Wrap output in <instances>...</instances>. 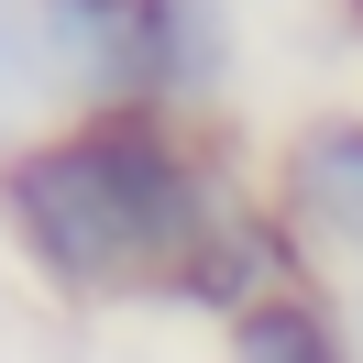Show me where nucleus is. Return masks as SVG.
<instances>
[{
	"instance_id": "f257e3e1",
	"label": "nucleus",
	"mask_w": 363,
	"mask_h": 363,
	"mask_svg": "<svg viewBox=\"0 0 363 363\" xmlns=\"http://www.w3.org/2000/svg\"><path fill=\"white\" fill-rule=\"evenodd\" d=\"M0 220L45 264V286L121 297V286H187L199 253L231 231V209L143 111H99L0 165Z\"/></svg>"
},
{
	"instance_id": "20e7f679",
	"label": "nucleus",
	"mask_w": 363,
	"mask_h": 363,
	"mask_svg": "<svg viewBox=\"0 0 363 363\" xmlns=\"http://www.w3.org/2000/svg\"><path fill=\"white\" fill-rule=\"evenodd\" d=\"M33 55H45V11L0 0V121L23 111V89H33Z\"/></svg>"
},
{
	"instance_id": "423d86ee",
	"label": "nucleus",
	"mask_w": 363,
	"mask_h": 363,
	"mask_svg": "<svg viewBox=\"0 0 363 363\" xmlns=\"http://www.w3.org/2000/svg\"><path fill=\"white\" fill-rule=\"evenodd\" d=\"M352 11H363V0H352Z\"/></svg>"
},
{
	"instance_id": "f03ea898",
	"label": "nucleus",
	"mask_w": 363,
	"mask_h": 363,
	"mask_svg": "<svg viewBox=\"0 0 363 363\" xmlns=\"http://www.w3.org/2000/svg\"><path fill=\"white\" fill-rule=\"evenodd\" d=\"M275 199L308 242L330 253H363V121H308L275 165Z\"/></svg>"
},
{
	"instance_id": "39448f33",
	"label": "nucleus",
	"mask_w": 363,
	"mask_h": 363,
	"mask_svg": "<svg viewBox=\"0 0 363 363\" xmlns=\"http://www.w3.org/2000/svg\"><path fill=\"white\" fill-rule=\"evenodd\" d=\"M89 11H165V0H89Z\"/></svg>"
},
{
	"instance_id": "7ed1b4c3",
	"label": "nucleus",
	"mask_w": 363,
	"mask_h": 363,
	"mask_svg": "<svg viewBox=\"0 0 363 363\" xmlns=\"http://www.w3.org/2000/svg\"><path fill=\"white\" fill-rule=\"evenodd\" d=\"M231 363H341V341L308 297H275V308L231 319Z\"/></svg>"
}]
</instances>
